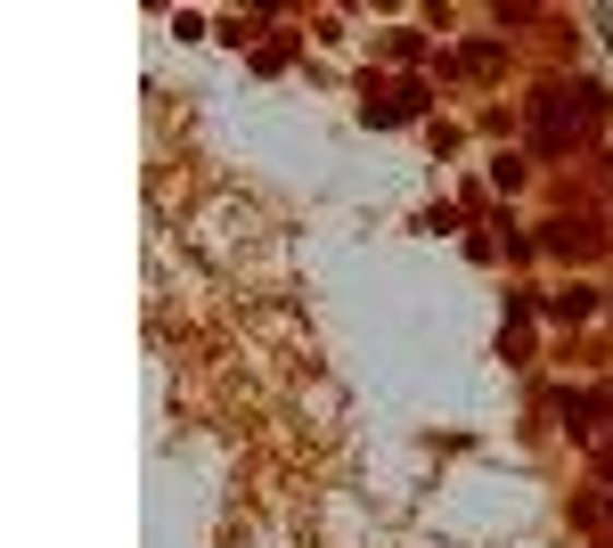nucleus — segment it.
Masks as SVG:
<instances>
[{"label": "nucleus", "mask_w": 613, "mask_h": 548, "mask_svg": "<svg viewBox=\"0 0 613 548\" xmlns=\"http://www.w3.org/2000/svg\"><path fill=\"white\" fill-rule=\"evenodd\" d=\"M589 98H598V91H573V124L589 115ZM540 124H549V131H565V107H540Z\"/></svg>", "instance_id": "1"}]
</instances>
